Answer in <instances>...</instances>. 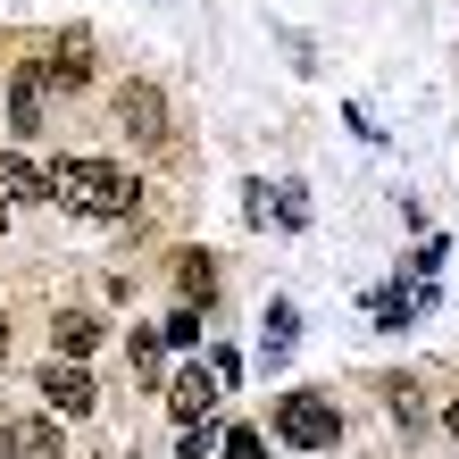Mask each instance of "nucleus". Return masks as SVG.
I'll use <instances>...</instances> for the list:
<instances>
[{
	"label": "nucleus",
	"instance_id": "f257e3e1",
	"mask_svg": "<svg viewBox=\"0 0 459 459\" xmlns=\"http://www.w3.org/2000/svg\"><path fill=\"white\" fill-rule=\"evenodd\" d=\"M50 201L84 209V218H126V209L143 201V184L126 168H109V159H59V168H50Z\"/></svg>",
	"mask_w": 459,
	"mask_h": 459
},
{
	"label": "nucleus",
	"instance_id": "f03ea898",
	"mask_svg": "<svg viewBox=\"0 0 459 459\" xmlns=\"http://www.w3.org/2000/svg\"><path fill=\"white\" fill-rule=\"evenodd\" d=\"M276 435H284L292 451H326V443L342 435V418H334V401H317V393H284Z\"/></svg>",
	"mask_w": 459,
	"mask_h": 459
},
{
	"label": "nucleus",
	"instance_id": "7ed1b4c3",
	"mask_svg": "<svg viewBox=\"0 0 459 459\" xmlns=\"http://www.w3.org/2000/svg\"><path fill=\"white\" fill-rule=\"evenodd\" d=\"M42 109H50V67L25 59L17 84H9V126H17V134H42Z\"/></svg>",
	"mask_w": 459,
	"mask_h": 459
},
{
	"label": "nucleus",
	"instance_id": "20e7f679",
	"mask_svg": "<svg viewBox=\"0 0 459 459\" xmlns=\"http://www.w3.org/2000/svg\"><path fill=\"white\" fill-rule=\"evenodd\" d=\"M117 126L143 134V143H159V134H168V100H159V84H117Z\"/></svg>",
	"mask_w": 459,
	"mask_h": 459
},
{
	"label": "nucleus",
	"instance_id": "39448f33",
	"mask_svg": "<svg viewBox=\"0 0 459 459\" xmlns=\"http://www.w3.org/2000/svg\"><path fill=\"white\" fill-rule=\"evenodd\" d=\"M42 401H50L59 418H84V410H92V376H84V368H59V359H50V368H42Z\"/></svg>",
	"mask_w": 459,
	"mask_h": 459
},
{
	"label": "nucleus",
	"instance_id": "423d86ee",
	"mask_svg": "<svg viewBox=\"0 0 459 459\" xmlns=\"http://www.w3.org/2000/svg\"><path fill=\"white\" fill-rule=\"evenodd\" d=\"M50 84H59V92H75V84H84V75H92V34H84V25H75V34H59V50H50Z\"/></svg>",
	"mask_w": 459,
	"mask_h": 459
},
{
	"label": "nucleus",
	"instance_id": "0eeeda50",
	"mask_svg": "<svg viewBox=\"0 0 459 459\" xmlns=\"http://www.w3.org/2000/svg\"><path fill=\"white\" fill-rule=\"evenodd\" d=\"M0 193L9 201H50V168H34V159L0 151Z\"/></svg>",
	"mask_w": 459,
	"mask_h": 459
},
{
	"label": "nucleus",
	"instance_id": "6e6552de",
	"mask_svg": "<svg viewBox=\"0 0 459 459\" xmlns=\"http://www.w3.org/2000/svg\"><path fill=\"white\" fill-rule=\"evenodd\" d=\"M209 401H218V385H209V376H201V368H184V376H176V385H168V410H176L184 426H201V418H209Z\"/></svg>",
	"mask_w": 459,
	"mask_h": 459
},
{
	"label": "nucleus",
	"instance_id": "1a4fd4ad",
	"mask_svg": "<svg viewBox=\"0 0 459 459\" xmlns=\"http://www.w3.org/2000/svg\"><path fill=\"white\" fill-rule=\"evenodd\" d=\"M9 459H67V443L50 418H25V426H9Z\"/></svg>",
	"mask_w": 459,
	"mask_h": 459
},
{
	"label": "nucleus",
	"instance_id": "9d476101",
	"mask_svg": "<svg viewBox=\"0 0 459 459\" xmlns=\"http://www.w3.org/2000/svg\"><path fill=\"white\" fill-rule=\"evenodd\" d=\"M176 292H184V309H209V292H218L209 251H184V259H176Z\"/></svg>",
	"mask_w": 459,
	"mask_h": 459
},
{
	"label": "nucleus",
	"instance_id": "9b49d317",
	"mask_svg": "<svg viewBox=\"0 0 459 459\" xmlns=\"http://www.w3.org/2000/svg\"><path fill=\"white\" fill-rule=\"evenodd\" d=\"M50 342H59V351H67V359H84V351L100 342V317H84V309H67V317H59V326H50Z\"/></svg>",
	"mask_w": 459,
	"mask_h": 459
},
{
	"label": "nucleus",
	"instance_id": "f8f14e48",
	"mask_svg": "<svg viewBox=\"0 0 459 459\" xmlns=\"http://www.w3.org/2000/svg\"><path fill=\"white\" fill-rule=\"evenodd\" d=\"M292 326H301V317H292V301L267 309V359H276V351H292Z\"/></svg>",
	"mask_w": 459,
	"mask_h": 459
},
{
	"label": "nucleus",
	"instance_id": "ddd939ff",
	"mask_svg": "<svg viewBox=\"0 0 459 459\" xmlns=\"http://www.w3.org/2000/svg\"><path fill=\"white\" fill-rule=\"evenodd\" d=\"M276 218H284V226H309V201H301V184H276Z\"/></svg>",
	"mask_w": 459,
	"mask_h": 459
},
{
	"label": "nucleus",
	"instance_id": "4468645a",
	"mask_svg": "<svg viewBox=\"0 0 459 459\" xmlns=\"http://www.w3.org/2000/svg\"><path fill=\"white\" fill-rule=\"evenodd\" d=\"M159 334H168V342H193V334H201V309H176V317H168Z\"/></svg>",
	"mask_w": 459,
	"mask_h": 459
},
{
	"label": "nucleus",
	"instance_id": "2eb2a0df",
	"mask_svg": "<svg viewBox=\"0 0 459 459\" xmlns=\"http://www.w3.org/2000/svg\"><path fill=\"white\" fill-rule=\"evenodd\" d=\"M226 459H267V451H259V435H251V426H234V435H226Z\"/></svg>",
	"mask_w": 459,
	"mask_h": 459
},
{
	"label": "nucleus",
	"instance_id": "dca6fc26",
	"mask_svg": "<svg viewBox=\"0 0 459 459\" xmlns=\"http://www.w3.org/2000/svg\"><path fill=\"white\" fill-rule=\"evenodd\" d=\"M0 359H9V326H0Z\"/></svg>",
	"mask_w": 459,
	"mask_h": 459
},
{
	"label": "nucleus",
	"instance_id": "f3484780",
	"mask_svg": "<svg viewBox=\"0 0 459 459\" xmlns=\"http://www.w3.org/2000/svg\"><path fill=\"white\" fill-rule=\"evenodd\" d=\"M451 435H459V401H451Z\"/></svg>",
	"mask_w": 459,
	"mask_h": 459
},
{
	"label": "nucleus",
	"instance_id": "a211bd4d",
	"mask_svg": "<svg viewBox=\"0 0 459 459\" xmlns=\"http://www.w3.org/2000/svg\"><path fill=\"white\" fill-rule=\"evenodd\" d=\"M0 226H9V201H0Z\"/></svg>",
	"mask_w": 459,
	"mask_h": 459
}]
</instances>
